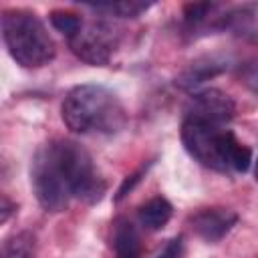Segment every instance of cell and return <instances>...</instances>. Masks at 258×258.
<instances>
[{"label":"cell","mask_w":258,"mask_h":258,"mask_svg":"<svg viewBox=\"0 0 258 258\" xmlns=\"http://www.w3.org/2000/svg\"><path fill=\"white\" fill-rule=\"evenodd\" d=\"M228 6L216 2H191L183 6V28L191 36L226 30Z\"/></svg>","instance_id":"cell-8"},{"label":"cell","mask_w":258,"mask_h":258,"mask_svg":"<svg viewBox=\"0 0 258 258\" xmlns=\"http://www.w3.org/2000/svg\"><path fill=\"white\" fill-rule=\"evenodd\" d=\"M226 30L258 46V2H246L228 8Z\"/></svg>","instance_id":"cell-11"},{"label":"cell","mask_w":258,"mask_h":258,"mask_svg":"<svg viewBox=\"0 0 258 258\" xmlns=\"http://www.w3.org/2000/svg\"><path fill=\"white\" fill-rule=\"evenodd\" d=\"M228 69V58L226 56H218V54H210V56H202L198 60H194L177 79L175 85L183 91H196L198 87H202L208 79L224 73Z\"/></svg>","instance_id":"cell-10"},{"label":"cell","mask_w":258,"mask_h":258,"mask_svg":"<svg viewBox=\"0 0 258 258\" xmlns=\"http://www.w3.org/2000/svg\"><path fill=\"white\" fill-rule=\"evenodd\" d=\"M240 79H242V83H244L250 91L258 93V56L246 60V62L240 67Z\"/></svg>","instance_id":"cell-17"},{"label":"cell","mask_w":258,"mask_h":258,"mask_svg":"<svg viewBox=\"0 0 258 258\" xmlns=\"http://www.w3.org/2000/svg\"><path fill=\"white\" fill-rule=\"evenodd\" d=\"M238 222V214L230 208H202L189 216V228L202 240L220 242Z\"/></svg>","instance_id":"cell-9"},{"label":"cell","mask_w":258,"mask_h":258,"mask_svg":"<svg viewBox=\"0 0 258 258\" xmlns=\"http://www.w3.org/2000/svg\"><path fill=\"white\" fill-rule=\"evenodd\" d=\"M2 40L10 56L24 69L44 67L56 54L52 36L30 10L10 8L2 12Z\"/></svg>","instance_id":"cell-3"},{"label":"cell","mask_w":258,"mask_h":258,"mask_svg":"<svg viewBox=\"0 0 258 258\" xmlns=\"http://www.w3.org/2000/svg\"><path fill=\"white\" fill-rule=\"evenodd\" d=\"M171 214H173L171 204H169L165 198H161V196H155V198L147 200V202L141 204L139 210H137L139 222H141V226L147 228V230H161V228L169 222Z\"/></svg>","instance_id":"cell-13"},{"label":"cell","mask_w":258,"mask_h":258,"mask_svg":"<svg viewBox=\"0 0 258 258\" xmlns=\"http://www.w3.org/2000/svg\"><path fill=\"white\" fill-rule=\"evenodd\" d=\"M34 254V238L28 232L14 234L2 246V258H32Z\"/></svg>","instance_id":"cell-15"},{"label":"cell","mask_w":258,"mask_h":258,"mask_svg":"<svg viewBox=\"0 0 258 258\" xmlns=\"http://www.w3.org/2000/svg\"><path fill=\"white\" fill-rule=\"evenodd\" d=\"M30 185L36 202L46 212H62L69 206V200L73 196L60 171L52 141L36 149L30 163Z\"/></svg>","instance_id":"cell-5"},{"label":"cell","mask_w":258,"mask_h":258,"mask_svg":"<svg viewBox=\"0 0 258 258\" xmlns=\"http://www.w3.org/2000/svg\"><path fill=\"white\" fill-rule=\"evenodd\" d=\"M67 40L71 50L81 60L95 67L107 64L119 42L115 28L103 20H89V22L83 20L81 28Z\"/></svg>","instance_id":"cell-6"},{"label":"cell","mask_w":258,"mask_h":258,"mask_svg":"<svg viewBox=\"0 0 258 258\" xmlns=\"http://www.w3.org/2000/svg\"><path fill=\"white\" fill-rule=\"evenodd\" d=\"M236 113V105L230 95H226L220 89H202L191 95L189 107L185 111V117L208 121L214 125L228 123Z\"/></svg>","instance_id":"cell-7"},{"label":"cell","mask_w":258,"mask_h":258,"mask_svg":"<svg viewBox=\"0 0 258 258\" xmlns=\"http://www.w3.org/2000/svg\"><path fill=\"white\" fill-rule=\"evenodd\" d=\"M153 258H183V240H181V236L169 238Z\"/></svg>","instance_id":"cell-18"},{"label":"cell","mask_w":258,"mask_h":258,"mask_svg":"<svg viewBox=\"0 0 258 258\" xmlns=\"http://www.w3.org/2000/svg\"><path fill=\"white\" fill-rule=\"evenodd\" d=\"M48 18H50L52 26L58 32H62L67 38H71L83 24V18L79 14H75V12H69V10H52Z\"/></svg>","instance_id":"cell-16"},{"label":"cell","mask_w":258,"mask_h":258,"mask_svg":"<svg viewBox=\"0 0 258 258\" xmlns=\"http://www.w3.org/2000/svg\"><path fill=\"white\" fill-rule=\"evenodd\" d=\"M60 117L64 125L81 135H113L127 123L125 107L119 97L101 85L73 87L62 105Z\"/></svg>","instance_id":"cell-2"},{"label":"cell","mask_w":258,"mask_h":258,"mask_svg":"<svg viewBox=\"0 0 258 258\" xmlns=\"http://www.w3.org/2000/svg\"><path fill=\"white\" fill-rule=\"evenodd\" d=\"M52 143L71 196L85 204H97L103 198L107 183L97 171L89 151L81 147L77 141L69 139H58Z\"/></svg>","instance_id":"cell-4"},{"label":"cell","mask_w":258,"mask_h":258,"mask_svg":"<svg viewBox=\"0 0 258 258\" xmlns=\"http://www.w3.org/2000/svg\"><path fill=\"white\" fill-rule=\"evenodd\" d=\"M153 4L151 2H109V4H87L89 10L107 14V16H117V18H137L139 14L147 12Z\"/></svg>","instance_id":"cell-14"},{"label":"cell","mask_w":258,"mask_h":258,"mask_svg":"<svg viewBox=\"0 0 258 258\" xmlns=\"http://www.w3.org/2000/svg\"><path fill=\"white\" fill-rule=\"evenodd\" d=\"M254 175H256V181H258V161H256V169H254Z\"/></svg>","instance_id":"cell-20"},{"label":"cell","mask_w":258,"mask_h":258,"mask_svg":"<svg viewBox=\"0 0 258 258\" xmlns=\"http://www.w3.org/2000/svg\"><path fill=\"white\" fill-rule=\"evenodd\" d=\"M14 208H16V206H14V204H10V200L4 196V198H2V216H0V222H2V224L8 220V216H10V212H12Z\"/></svg>","instance_id":"cell-19"},{"label":"cell","mask_w":258,"mask_h":258,"mask_svg":"<svg viewBox=\"0 0 258 258\" xmlns=\"http://www.w3.org/2000/svg\"><path fill=\"white\" fill-rule=\"evenodd\" d=\"M115 258H141V240L135 226L127 218H119L113 228Z\"/></svg>","instance_id":"cell-12"},{"label":"cell","mask_w":258,"mask_h":258,"mask_svg":"<svg viewBox=\"0 0 258 258\" xmlns=\"http://www.w3.org/2000/svg\"><path fill=\"white\" fill-rule=\"evenodd\" d=\"M181 143L198 163L220 173H244L252 163V149L224 125L185 117Z\"/></svg>","instance_id":"cell-1"}]
</instances>
